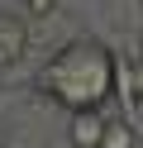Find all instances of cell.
<instances>
[{"mask_svg":"<svg viewBox=\"0 0 143 148\" xmlns=\"http://www.w3.org/2000/svg\"><path fill=\"white\" fill-rule=\"evenodd\" d=\"M114 62L119 53L100 38H67L43 67L34 72V91L62 110L119 105L114 100Z\"/></svg>","mask_w":143,"mask_h":148,"instance_id":"6da1fadb","label":"cell"},{"mask_svg":"<svg viewBox=\"0 0 143 148\" xmlns=\"http://www.w3.org/2000/svg\"><path fill=\"white\" fill-rule=\"evenodd\" d=\"M110 115H119V105H86V110H67V143L72 148H100Z\"/></svg>","mask_w":143,"mask_h":148,"instance_id":"7a4b0ae2","label":"cell"},{"mask_svg":"<svg viewBox=\"0 0 143 148\" xmlns=\"http://www.w3.org/2000/svg\"><path fill=\"white\" fill-rule=\"evenodd\" d=\"M29 48H34V24H29L24 14L0 10V67L24 62V58H29Z\"/></svg>","mask_w":143,"mask_h":148,"instance_id":"3957f363","label":"cell"},{"mask_svg":"<svg viewBox=\"0 0 143 148\" xmlns=\"http://www.w3.org/2000/svg\"><path fill=\"white\" fill-rule=\"evenodd\" d=\"M100 148H138V129H133L129 115H110V129H105Z\"/></svg>","mask_w":143,"mask_h":148,"instance_id":"277c9868","label":"cell"},{"mask_svg":"<svg viewBox=\"0 0 143 148\" xmlns=\"http://www.w3.org/2000/svg\"><path fill=\"white\" fill-rule=\"evenodd\" d=\"M24 14H29V24L53 19V14H57V0H24Z\"/></svg>","mask_w":143,"mask_h":148,"instance_id":"5b68a950","label":"cell"},{"mask_svg":"<svg viewBox=\"0 0 143 148\" xmlns=\"http://www.w3.org/2000/svg\"><path fill=\"white\" fill-rule=\"evenodd\" d=\"M138 53H143V34H138Z\"/></svg>","mask_w":143,"mask_h":148,"instance_id":"8992f818","label":"cell"},{"mask_svg":"<svg viewBox=\"0 0 143 148\" xmlns=\"http://www.w3.org/2000/svg\"><path fill=\"white\" fill-rule=\"evenodd\" d=\"M0 81H5V67H0Z\"/></svg>","mask_w":143,"mask_h":148,"instance_id":"52a82bcc","label":"cell"},{"mask_svg":"<svg viewBox=\"0 0 143 148\" xmlns=\"http://www.w3.org/2000/svg\"><path fill=\"white\" fill-rule=\"evenodd\" d=\"M138 5H143V0H138Z\"/></svg>","mask_w":143,"mask_h":148,"instance_id":"ba28073f","label":"cell"}]
</instances>
